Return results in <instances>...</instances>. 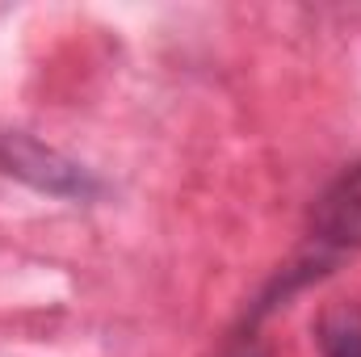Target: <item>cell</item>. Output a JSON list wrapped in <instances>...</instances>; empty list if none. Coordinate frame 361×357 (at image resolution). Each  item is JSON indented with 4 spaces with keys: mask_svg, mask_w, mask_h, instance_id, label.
<instances>
[{
    "mask_svg": "<svg viewBox=\"0 0 361 357\" xmlns=\"http://www.w3.org/2000/svg\"><path fill=\"white\" fill-rule=\"evenodd\" d=\"M307 231L319 253H332V257L361 253V160L341 169L315 193Z\"/></svg>",
    "mask_w": 361,
    "mask_h": 357,
    "instance_id": "2",
    "label": "cell"
},
{
    "mask_svg": "<svg viewBox=\"0 0 361 357\" xmlns=\"http://www.w3.org/2000/svg\"><path fill=\"white\" fill-rule=\"evenodd\" d=\"M319 357H361V303L345 298L319 311L315 320Z\"/></svg>",
    "mask_w": 361,
    "mask_h": 357,
    "instance_id": "3",
    "label": "cell"
},
{
    "mask_svg": "<svg viewBox=\"0 0 361 357\" xmlns=\"http://www.w3.org/2000/svg\"><path fill=\"white\" fill-rule=\"evenodd\" d=\"M219 357H273V349L257 337V328L252 324H240L235 332H231V341L223 345V353Z\"/></svg>",
    "mask_w": 361,
    "mask_h": 357,
    "instance_id": "4",
    "label": "cell"
},
{
    "mask_svg": "<svg viewBox=\"0 0 361 357\" xmlns=\"http://www.w3.org/2000/svg\"><path fill=\"white\" fill-rule=\"evenodd\" d=\"M0 177L59 202H97L105 193V181L89 164L34 139L30 131H0Z\"/></svg>",
    "mask_w": 361,
    "mask_h": 357,
    "instance_id": "1",
    "label": "cell"
}]
</instances>
